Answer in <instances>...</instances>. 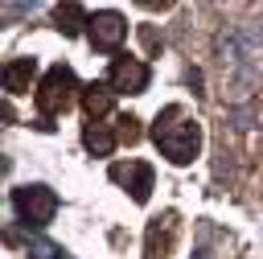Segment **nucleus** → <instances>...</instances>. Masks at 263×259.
I'll return each instance as SVG.
<instances>
[{
  "label": "nucleus",
  "instance_id": "obj_4",
  "mask_svg": "<svg viewBox=\"0 0 263 259\" xmlns=\"http://www.w3.org/2000/svg\"><path fill=\"white\" fill-rule=\"evenodd\" d=\"M107 82H111V90H119V95H140V90L148 86V66H144L140 58H115L111 70H107Z\"/></svg>",
  "mask_w": 263,
  "mask_h": 259
},
{
  "label": "nucleus",
  "instance_id": "obj_7",
  "mask_svg": "<svg viewBox=\"0 0 263 259\" xmlns=\"http://www.w3.org/2000/svg\"><path fill=\"white\" fill-rule=\"evenodd\" d=\"M33 74H37V62H33V58H16V62H8V66H4V90H12V95L29 90Z\"/></svg>",
  "mask_w": 263,
  "mask_h": 259
},
{
  "label": "nucleus",
  "instance_id": "obj_10",
  "mask_svg": "<svg viewBox=\"0 0 263 259\" xmlns=\"http://www.w3.org/2000/svg\"><path fill=\"white\" fill-rule=\"evenodd\" d=\"M82 107H86L90 115L111 111V90H107V86H99V82H95V86H86V90H82Z\"/></svg>",
  "mask_w": 263,
  "mask_h": 259
},
{
  "label": "nucleus",
  "instance_id": "obj_11",
  "mask_svg": "<svg viewBox=\"0 0 263 259\" xmlns=\"http://www.w3.org/2000/svg\"><path fill=\"white\" fill-rule=\"evenodd\" d=\"M119 140H127V144H136V140H140V127H136V119H132V115H123V119H119Z\"/></svg>",
  "mask_w": 263,
  "mask_h": 259
},
{
  "label": "nucleus",
  "instance_id": "obj_9",
  "mask_svg": "<svg viewBox=\"0 0 263 259\" xmlns=\"http://www.w3.org/2000/svg\"><path fill=\"white\" fill-rule=\"evenodd\" d=\"M53 21H58V29H62V33H78L82 25H90V21L82 16V8H78V4H62V8L53 12Z\"/></svg>",
  "mask_w": 263,
  "mask_h": 259
},
{
  "label": "nucleus",
  "instance_id": "obj_12",
  "mask_svg": "<svg viewBox=\"0 0 263 259\" xmlns=\"http://www.w3.org/2000/svg\"><path fill=\"white\" fill-rule=\"evenodd\" d=\"M140 41H144V49H148V53H160V37H156V29H148V25H144V29H140Z\"/></svg>",
  "mask_w": 263,
  "mask_h": 259
},
{
  "label": "nucleus",
  "instance_id": "obj_3",
  "mask_svg": "<svg viewBox=\"0 0 263 259\" xmlns=\"http://www.w3.org/2000/svg\"><path fill=\"white\" fill-rule=\"evenodd\" d=\"M16 214L25 218V222H33V226H45L49 218H53V210H58V197H53V189H45V185H25V189H16Z\"/></svg>",
  "mask_w": 263,
  "mask_h": 259
},
{
  "label": "nucleus",
  "instance_id": "obj_1",
  "mask_svg": "<svg viewBox=\"0 0 263 259\" xmlns=\"http://www.w3.org/2000/svg\"><path fill=\"white\" fill-rule=\"evenodd\" d=\"M152 140H156V148H160L168 160L185 164V160H193L197 148H201V127H197V119H193L181 103H173V107H164V111L156 115Z\"/></svg>",
  "mask_w": 263,
  "mask_h": 259
},
{
  "label": "nucleus",
  "instance_id": "obj_2",
  "mask_svg": "<svg viewBox=\"0 0 263 259\" xmlns=\"http://www.w3.org/2000/svg\"><path fill=\"white\" fill-rule=\"evenodd\" d=\"M74 90H78L74 70H70V66H53V70L45 74L41 90H37V107H41V115H62V111L74 103Z\"/></svg>",
  "mask_w": 263,
  "mask_h": 259
},
{
  "label": "nucleus",
  "instance_id": "obj_5",
  "mask_svg": "<svg viewBox=\"0 0 263 259\" xmlns=\"http://www.w3.org/2000/svg\"><path fill=\"white\" fill-rule=\"evenodd\" d=\"M123 37H127V25H123L119 12H95L90 16V41H95V49H115Z\"/></svg>",
  "mask_w": 263,
  "mask_h": 259
},
{
  "label": "nucleus",
  "instance_id": "obj_8",
  "mask_svg": "<svg viewBox=\"0 0 263 259\" xmlns=\"http://www.w3.org/2000/svg\"><path fill=\"white\" fill-rule=\"evenodd\" d=\"M82 144H86L95 156H107V152L115 148V132H111L107 123H99V119H95V123H86V132H82Z\"/></svg>",
  "mask_w": 263,
  "mask_h": 259
},
{
  "label": "nucleus",
  "instance_id": "obj_13",
  "mask_svg": "<svg viewBox=\"0 0 263 259\" xmlns=\"http://www.w3.org/2000/svg\"><path fill=\"white\" fill-rule=\"evenodd\" d=\"M193 259H210V255H205V251H197V255H193Z\"/></svg>",
  "mask_w": 263,
  "mask_h": 259
},
{
  "label": "nucleus",
  "instance_id": "obj_6",
  "mask_svg": "<svg viewBox=\"0 0 263 259\" xmlns=\"http://www.w3.org/2000/svg\"><path fill=\"white\" fill-rule=\"evenodd\" d=\"M111 181L127 185L136 201H148V189H152V169L144 160H127V164H111Z\"/></svg>",
  "mask_w": 263,
  "mask_h": 259
}]
</instances>
